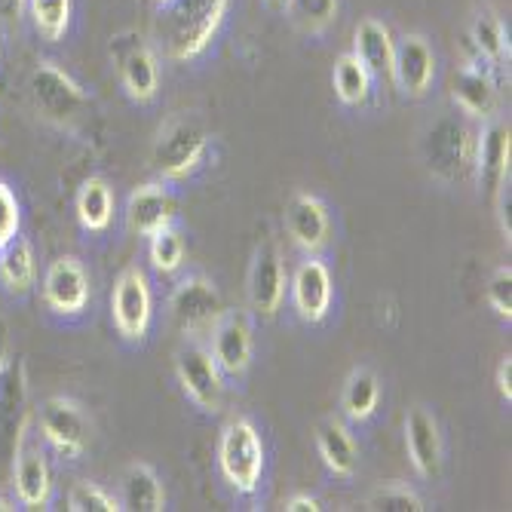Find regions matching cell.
Wrapping results in <instances>:
<instances>
[{
  "mask_svg": "<svg viewBox=\"0 0 512 512\" xmlns=\"http://www.w3.org/2000/svg\"><path fill=\"white\" fill-rule=\"evenodd\" d=\"M230 0H166L157 16L160 46L172 62L197 59L218 34Z\"/></svg>",
  "mask_w": 512,
  "mask_h": 512,
  "instance_id": "obj_1",
  "label": "cell"
},
{
  "mask_svg": "<svg viewBox=\"0 0 512 512\" xmlns=\"http://www.w3.org/2000/svg\"><path fill=\"white\" fill-rule=\"evenodd\" d=\"M28 86H31L34 111L40 114L43 123L59 126V129H74L89 114L86 92L77 86L74 77H68L53 62H40L31 71V83Z\"/></svg>",
  "mask_w": 512,
  "mask_h": 512,
  "instance_id": "obj_2",
  "label": "cell"
},
{
  "mask_svg": "<svg viewBox=\"0 0 512 512\" xmlns=\"http://www.w3.org/2000/svg\"><path fill=\"white\" fill-rule=\"evenodd\" d=\"M218 467L237 494H255L264 473V445L252 421L237 417L221 430Z\"/></svg>",
  "mask_w": 512,
  "mask_h": 512,
  "instance_id": "obj_3",
  "label": "cell"
},
{
  "mask_svg": "<svg viewBox=\"0 0 512 512\" xmlns=\"http://www.w3.org/2000/svg\"><path fill=\"white\" fill-rule=\"evenodd\" d=\"M206 148H209V138H206L200 123L172 120L157 138L151 163L163 178L178 181V178H188L191 172L200 169V163L206 157Z\"/></svg>",
  "mask_w": 512,
  "mask_h": 512,
  "instance_id": "obj_4",
  "label": "cell"
},
{
  "mask_svg": "<svg viewBox=\"0 0 512 512\" xmlns=\"http://www.w3.org/2000/svg\"><path fill=\"white\" fill-rule=\"evenodd\" d=\"M37 427H40V436L68 460L80 457L92 439L89 417L74 399H65V396H50L40 405Z\"/></svg>",
  "mask_w": 512,
  "mask_h": 512,
  "instance_id": "obj_5",
  "label": "cell"
},
{
  "mask_svg": "<svg viewBox=\"0 0 512 512\" xmlns=\"http://www.w3.org/2000/svg\"><path fill=\"white\" fill-rule=\"evenodd\" d=\"M111 56L117 62V71H120V80H123V89L129 92V99L151 102L160 86V65H157V53L151 50V43L142 40L135 31H126L111 40Z\"/></svg>",
  "mask_w": 512,
  "mask_h": 512,
  "instance_id": "obj_6",
  "label": "cell"
},
{
  "mask_svg": "<svg viewBox=\"0 0 512 512\" xmlns=\"http://www.w3.org/2000/svg\"><path fill=\"white\" fill-rule=\"evenodd\" d=\"M31 424L28 411V375L22 356H4L0 362V451L13 457L19 436Z\"/></svg>",
  "mask_w": 512,
  "mask_h": 512,
  "instance_id": "obj_7",
  "label": "cell"
},
{
  "mask_svg": "<svg viewBox=\"0 0 512 512\" xmlns=\"http://www.w3.org/2000/svg\"><path fill=\"white\" fill-rule=\"evenodd\" d=\"M175 375H178V384L184 387V393L191 396L194 405H200L203 411L221 408V396H224L221 368H218L209 347H203L197 341H188L184 347H178Z\"/></svg>",
  "mask_w": 512,
  "mask_h": 512,
  "instance_id": "obj_8",
  "label": "cell"
},
{
  "mask_svg": "<svg viewBox=\"0 0 512 512\" xmlns=\"http://www.w3.org/2000/svg\"><path fill=\"white\" fill-rule=\"evenodd\" d=\"M209 335H212L209 350L221 368V375L240 378L252 359V316H249V310H243V307L221 310Z\"/></svg>",
  "mask_w": 512,
  "mask_h": 512,
  "instance_id": "obj_9",
  "label": "cell"
},
{
  "mask_svg": "<svg viewBox=\"0 0 512 512\" xmlns=\"http://www.w3.org/2000/svg\"><path fill=\"white\" fill-rule=\"evenodd\" d=\"M169 310H172V319L178 322V329L197 338L212 329L224 307H221V295L212 286V279L184 276L172 292Z\"/></svg>",
  "mask_w": 512,
  "mask_h": 512,
  "instance_id": "obj_10",
  "label": "cell"
},
{
  "mask_svg": "<svg viewBox=\"0 0 512 512\" xmlns=\"http://www.w3.org/2000/svg\"><path fill=\"white\" fill-rule=\"evenodd\" d=\"M436 77V56L430 50L427 37L421 34H402L393 40V65L390 80L399 86L402 96L421 99Z\"/></svg>",
  "mask_w": 512,
  "mask_h": 512,
  "instance_id": "obj_11",
  "label": "cell"
},
{
  "mask_svg": "<svg viewBox=\"0 0 512 512\" xmlns=\"http://www.w3.org/2000/svg\"><path fill=\"white\" fill-rule=\"evenodd\" d=\"M111 310H114V322L117 332L126 341H142L148 335L151 325V289L142 270H123L117 286H114V298H111Z\"/></svg>",
  "mask_w": 512,
  "mask_h": 512,
  "instance_id": "obj_12",
  "label": "cell"
},
{
  "mask_svg": "<svg viewBox=\"0 0 512 512\" xmlns=\"http://www.w3.org/2000/svg\"><path fill=\"white\" fill-rule=\"evenodd\" d=\"M43 298L53 313L77 316L89 304V276L74 255L56 258L43 276Z\"/></svg>",
  "mask_w": 512,
  "mask_h": 512,
  "instance_id": "obj_13",
  "label": "cell"
},
{
  "mask_svg": "<svg viewBox=\"0 0 512 512\" xmlns=\"http://www.w3.org/2000/svg\"><path fill=\"white\" fill-rule=\"evenodd\" d=\"M13 485H16V497L31 509H43L50 503L53 494L50 463H46L43 451L31 442L28 430L19 436L13 451Z\"/></svg>",
  "mask_w": 512,
  "mask_h": 512,
  "instance_id": "obj_14",
  "label": "cell"
},
{
  "mask_svg": "<svg viewBox=\"0 0 512 512\" xmlns=\"http://www.w3.org/2000/svg\"><path fill=\"white\" fill-rule=\"evenodd\" d=\"M509 154H512V135L509 126L500 120H491L476 142V175H479V188L485 197H497L506 181H509Z\"/></svg>",
  "mask_w": 512,
  "mask_h": 512,
  "instance_id": "obj_15",
  "label": "cell"
},
{
  "mask_svg": "<svg viewBox=\"0 0 512 512\" xmlns=\"http://www.w3.org/2000/svg\"><path fill=\"white\" fill-rule=\"evenodd\" d=\"M286 298V270H283V255L273 243L258 246L249 270V301L252 310L261 316H276L279 304Z\"/></svg>",
  "mask_w": 512,
  "mask_h": 512,
  "instance_id": "obj_16",
  "label": "cell"
},
{
  "mask_svg": "<svg viewBox=\"0 0 512 512\" xmlns=\"http://www.w3.org/2000/svg\"><path fill=\"white\" fill-rule=\"evenodd\" d=\"M405 445L417 476L436 479L442 470V436L436 417L424 405H414L405 414Z\"/></svg>",
  "mask_w": 512,
  "mask_h": 512,
  "instance_id": "obj_17",
  "label": "cell"
},
{
  "mask_svg": "<svg viewBox=\"0 0 512 512\" xmlns=\"http://www.w3.org/2000/svg\"><path fill=\"white\" fill-rule=\"evenodd\" d=\"M292 301L304 322H322L332 307V273L319 258L301 261L292 276Z\"/></svg>",
  "mask_w": 512,
  "mask_h": 512,
  "instance_id": "obj_18",
  "label": "cell"
},
{
  "mask_svg": "<svg viewBox=\"0 0 512 512\" xmlns=\"http://www.w3.org/2000/svg\"><path fill=\"white\" fill-rule=\"evenodd\" d=\"M286 227L295 246L313 255L329 243V234H332L329 209L313 194H295L286 206Z\"/></svg>",
  "mask_w": 512,
  "mask_h": 512,
  "instance_id": "obj_19",
  "label": "cell"
},
{
  "mask_svg": "<svg viewBox=\"0 0 512 512\" xmlns=\"http://www.w3.org/2000/svg\"><path fill=\"white\" fill-rule=\"evenodd\" d=\"M427 157L430 169L439 175H454L467 163H473V145L470 132L454 120H442L430 135H427Z\"/></svg>",
  "mask_w": 512,
  "mask_h": 512,
  "instance_id": "obj_20",
  "label": "cell"
},
{
  "mask_svg": "<svg viewBox=\"0 0 512 512\" xmlns=\"http://www.w3.org/2000/svg\"><path fill=\"white\" fill-rule=\"evenodd\" d=\"M126 221L138 237H151L154 230L172 224V197L163 184H142L126 203Z\"/></svg>",
  "mask_w": 512,
  "mask_h": 512,
  "instance_id": "obj_21",
  "label": "cell"
},
{
  "mask_svg": "<svg viewBox=\"0 0 512 512\" xmlns=\"http://www.w3.org/2000/svg\"><path fill=\"white\" fill-rule=\"evenodd\" d=\"M353 56L375 77H390L393 65V37L390 28L378 19H362L353 34Z\"/></svg>",
  "mask_w": 512,
  "mask_h": 512,
  "instance_id": "obj_22",
  "label": "cell"
},
{
  "mask_svg": "<svg viewBox=\"0 0 512 512\" xmlns=\"http://www.w3.org/2000/svg\"><path fill=\"white\" fill-rule=\"evenodd\" d=\"M316 448L322 463L335 476H353L359 463V448L350 436V430L341 421H322L316 430Z\"/></svg>",
  "mask_w": 512,
  "mask_h": 512,
  "instance_id": "obj_23",
  "label": "cell"
},
{
  "mask_svg": "<svg viewBox=\"0 0 512 512\" xmlns=\"http://www.w3.org/2000/svg\"><path fill=\"white\" fill-rule=\"evenodd\" d=\"M451 92H454V102L460 105V111H467L473 117H491L494 102H497V89H494V80L482 68H473V65L460 68L454 74Z\"/></svg>",
  "mask_w": 512,
  "mask_h": 512,
  "instance_id": "obj_24",
  "label": "cell"
},
{
  "mask_svg": "<svg viewBox=\"0 0 512 512\" xmlns=\"http://www.w3.org/2000/svg\"><path fill=\"white\" fill-rule=\"evenodd\" d=\"M123 509L132 512H160L166 506V491L160 476L148 463H132L123 473Z\"/></svg>",
  "mask_w": 512,
  "mask_h": 512,
  "instance_id": "obj_25",
  "label": "cell"
},
{
  "mask_svg": "<svg viewBox=\"0 0 512 512\" xmlns=\"http://www.w3.org/2000/svg\"><path fill=\"white\" fill-rule=\"evenodd\" d=\"M34 276H37L34 249L25 237H16L0 249V283L7 286V292L25 295L34 286Z\"/></svg>",
  "mask_w": 512,
  "mask_h": 512,
  "instance_id": "obj_26",
  "label": "cell"
},
{
  "mask_svg": "<svg viewBox=\"0 0 512 512\" xmlns=\"http://www.w3.org/2000/svg\"><path fill=\"white\" fill-rule=\"evenodd\" d=\"M77 218L89 234H99L114 218V194L102 178H89L77 194Z\"/></svg>",
  "mask_w": 512,
  "mask_h": 512,
  "instance_id": "obj_27",
  "label": "cell"
},
{
  "mask_svg": "<svg viewBox=\"0 0 512 512\" xmlns=\"http://www.w3.org/2000/svg\"><path fill=\"white\" fill-rule=\"evenodd\" d=\"M378 399H381V384H378L375 371L371 368L350 371V378L344 384V396H341L344 414L350 417V421H368L378 408Z\"/></svg>",
  "mask_w": 512,
  "mask_h": 512,
  "instance_id": "obj_28",
  "label": "cell"
},
{
  "mask_svg": "<svg viewBox=\"0 0 512 512\" xmlns=\"http://www.w3.org/2000/svg\"><path fill=\"white\" fill-rule=\"evenodd\" d=\"M335 92L344 105H362L371 92V74L368 68L353 56V53H344L338 62H335Z\"/></svg>",
  "mask_w": 512,
  "mask_h": 512,
  "instance_id": "obj_29",
  "label": "cell"
},
{
  "mask_svg": "<svg viewBox=\"0 0 512 512\" xmlns=\"http://www.w3.org/2000/svg\"><path fill=\"white\" fill-rule=\"evenodd\" d=\"M470 40L476 43L479 56H485L488 62L500 65L509 59V40H506V28L503 22L491 13V10H482L476 19H473V28H470Z\"/></svg>",
  "mask_w": 512,
  "mask_h": 512,
  "instance_id": "obj_30",
  "label": "cell"
},
{
  "mask_svg": "<svg viewBox=\"0 0 512 512\" xmlns=\"http://www.w3.org/2000/svg\"><path fill=\"white\" fill-rule=\"evenodd\" d=\"M28 10L34 19V28L43 40H62L71 25V0H28Z\"/></svg>",
  "mask_w": 512,
  "mask_h": 512,
  "instance_id": "obj_31",
  "label": "cell"
},
{
  "mask_svg": "<svg viewBox=\"0 0 512 512\" xmlns=\"http://www.w3.org/2000/svg\"><path fill=\"white\" fill-rule=\"evenodd\" d=\"M292 22L307 34H322L338 19V0H286Z\"/></svg>",
  "mask_w": 512,
  "mask_h": 512,
  "instance_id": "obj_32",
  "label": "cell"
},
{
  "mask_svg": "<svg viewBox=\"0 0 512 512\" xmlns=\"http://www.w3.org/2000/svg\"><path fill=\"white\" fill-rule=\"evenodd\" d=\"M148 240H151V246H148L151 264L160 273H175L181 267V261H184V240H181L178 230L172 224H166V227L154 230Z\"/></svg>",
  "mask_w": 512,
  "mask_h": 512,
  "instance_id": "obj_33",
  "label": "cell"
},
{
  "mask_svg": "<svg viewBox=\"0 0 512 512\" xmlns=\"http://www.w3.org/2000/svg\"><path fill=\"white\" fill-rule=\"evenodd\" d=\"M365 509L371 512H424V500L405 485H384L365 500Z\"/></svg>",
  "mask_w": 512,
  "mask_h": 512,
  "instance_id": "obj_34",
  "label": "cell"
},
{
  "mask_svg": "<svg viewBox=\"0 0 512 512\" xmlns=\"http://www.w3.org/2000/svg\"><path fill=\"white\" fill-rule=\"evenodd\" d=\"M68 509L71 512H117L123 506L105 488L92 485V482H80L68 494Z\"/></svg>",
  "mask_w": 512,
  "mask_h": 512,
  "instance_id": "obj_35",
  "label": "cell"
},
{
  "mask_svg": "<svg viewBox=\"0 0 512 512\" xmlns=\"http://www.w3.org/2000/svg\"><path fill=\"white\" fill-rule=\"evenodd\" d=\"M19 224H22L19 200H16L10 184L0 181V249L19 237Z\"/></svg>",
  "mask_w": 512,
  "mask_h": 512,
  "instance_id": "obj_36",
  "label": "cell"
},
{
  "mask_svg": "<svg viewBox=\"0 0 512 512\" xmlns=\"http://www.w3.org/2000/svg\"><path fill=\"white\" fill-rule=\"evenodd\" d=\"M488 301L503 319L512 316V270L509 267L494 270V276L488 279Z\"/></svg>",
  "mask_w": 512,
  "mask_h": 512,
  "instance_id": "obj_37",
  "label": "cell"
},
{
  "mask_svg": "<svg viewBox=\"0 0 512 512\" xmlns=\"http://www.w3.org/2000/svg\"><path fill=\"white\" fill-rule=\"evenodd\" d=\"M25 4L28 0H0V31H19L22 16H25Z\"/></svg>",
  "mask_w": 512,
  "mask_h": 512,
  "instance_id": "obj_38",
  "label": "cell"
},
{
  "mask_svg": "<svg viewBox=\"0 0 512 512\" xmlns=\"http://www.w3.org/2000/svg\"><path fill=\"white\" fill-rule=\"evenodd\" d=\"M497 390L506 402H512V356L509 353L497 365Z\"/></svg>",
  "mask_w": 512,
  "mask_h": 512,
  "instance_id": "obj_39",
  "label": "cell"
},
{
  "mask_svg": "<svg viewBox=\"0 0 512 512\" xmlns=\"http://www.w3.org/2000/svg\"><path fill=\"white\" fill-rule=\"evenodd\" d=\"M286 509H289V512H319L322 506H319L313 497H307V494H295V497L286 503Z\"/></svg>",
  "mask_w": 512,
  "mask_h": 512,
  "instance_id": "obj_40",
  "label": "cell"
},
{
  "mask_svg": "<svg viewBox=\"0 0 512 512\" xmlns=\"http://www.w3.org/2000/svg\"><path fill=\"white\" fill-rule=\"evenodd\" d=\"M7 356V329H4V322H0V362H4Z\"/></svg>",
  "mask_w": 512,
  "mask_h": 512,
  "instance_id": "obj_41",
  "label": "cell"
},
{
  "mask_svg": "<svg viewBox=\"0 0 512 512\" xmlns=\"http://www.w3.org/2000/svg\"><path fill=\"white\" fill-rule=\"evenodd\" d=\"M10 509H16L7 497H0V512H10Z\"/></svg>",
  "mask_w": 512,
  "mask_h": 512,
  "instance_id": "obj_42",
  "label": "cell"
},
{
  "mask_svg": "<svg viewBox=\"0 0 512 512\" xmlns=\"http://www.w3.org/2000/svg\"><path fill=\"white\" fill-rule=\"evenodd\" d=\"M270 7H279V4H286V0H267Z\"/></svg>",
  "mask_w": 512,
  "mask_h": 512,
  "instance_id": "obj_43",
  "label": "cell"
},
{
  "mask_svg": "<svg viewBox=\"0 0 512 512\" xmlns=\"http://www.w3.org/2000/svg\"><path fill=\"white\" fill-rule=\"evenodd\" d=\"M154 4H157V7H163V4H166V0H154Z\"/></svg>",
  "mask_w": 512,
  "mask_h": 512,
  "instance_id": "obj_44",
  "label": "cell"
}]
</instances>
